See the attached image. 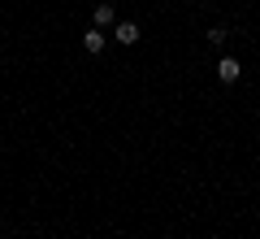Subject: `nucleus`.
I'll list each match as a JSON object with an SVG mask.
<instances>
[{
	"instance_id": "f257e3e1",
	"label": "nucleus",
	"mask_w": 260,
	"mask_h": 239,
	"mask_svg": "<svg viewBox=\"0 0 260 239\" xmlns=\"http://www.w3.org/2000/svg\"><path fill=\"white\" fill-rule=\"evenodd\" d=\"M113 39L117 44H139V22H113Z\"/></svg>"
},
{
	"instance_id": "39448f33",
	"label": "nucleus",
	"mask_w": 260,
	"mask_h": 239,
	"mask_svg": "<svg viewBox=\"0 0 260 239\" xmlns=\"http://www.w3.org/2000/svg\"><path fill=\"white\" fill-rule=\"evenodd\" d=\"M225 39H230V31H225V26H213V31H208V44H217V48H221Z\"/></svg>"
},
{
	"instance_id": "f03ea898",
	"label": "nucleus",
	"mask_w": 260,
	"mask_h": 239,
	"mask_svg": "<svg viewBox=\"0 0 260 239\" xmlns=\"http://www.w3.org/2000/svg\"><path fill=\"white\" fill-rule=\"evenodd\" d=\"M239 74H243V65L234 61V57H221V61H217V78H221V83H239Z\"/></svg>"
},
{
	"instance_id": "7ed1b4c3",
	"label": "nucleus",
	"mask_w": 260,
	"mask_h": 239,
	"mask_svg": "<svg viewBox=\"0 0 260 239\" xmlns=\"http://www.w3.org/2000/svg\"><path fill=\"white\" fill-rule=\"evenodd\" d=\"M83 48H87V52H95V57H100L104 48H109V35H104L100 26H91V31H87V35H83Z\"/></svg>"
},
{
	"instance_id": "20e7f679",
	"label": "nucleus",
	"mask_w": 260,
	"mask_h": 239,
	"mask_svg": "<svg viewBox=\"0 0 260 239\" xmlns=\"http://www.w3.org/2000/svg\"><path fill=\"white\" fill-rule=\"evenodd\" d=\"M113 22H117V13H113V5H95V26H113Z\"/></svg>"
}]
</instances>
